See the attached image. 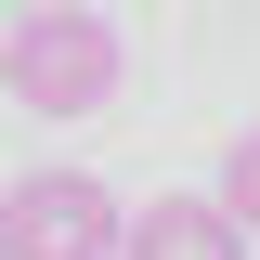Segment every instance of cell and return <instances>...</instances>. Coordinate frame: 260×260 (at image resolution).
<instances>
[{
  "label": "cell",
  "mask_w": 260,
  "mask_h": 260,
  "mask_svg": "<svg viewBox=\"0 0 260 260\" xmlns=\"http://www.w3.org/2000/svg\"><path fill=\"white\" fill-rule=\"evenodd\" d=\"M0 78H13V104H26V117H104V104H117V78H130V52H117V26H104L91 0H26V13H13Z\"/></svg>",
  "instance_id": "cell-1"
},
{
  "label": "cell",
  "mask_w": 260,
  "mask_h": 260,
  "mask_svg": "<svg viewBox=\"0 0 260 260\" xmlns=\"http://www.w3.org/2000/svg\"><path fill=\"white\" fill-rule=\"evenodd\" d=\"M0 260H130V208L91 169H26L0 208Z\"/></svg>",
  "instance_id": "cell-2"
},
{
  "label": "cell",
  "mask_w": 260,
  "mask_h": 260,
  "mask_svg": "<svg viewBox=\"0 0 260 260\" xmlns=\"http://www.w3.org/2000/svg\"><path fill=\"white\" fill-rule=\"evenodd\" d=\"M130 260H247V221L221 195H156L130 208Z\"/></svg>",
  "instance_id": "cell-3"
},
{
  "label": "cell",
  "mask_w": 260,
  "mask_h": 260,
  "mask_svg": "<svg viewBox=\"0 0 260 260\" xmlns=\"http://www.w3.org/2000/svg\"><path fill=\"white\" fill-rule=\"evenodd\" d=\"M208 195H221L234 221L260 234V130H234V143H221V182H208Z\"/></svg>",
  "instance_id": "cell-4"
}]
</instances>
